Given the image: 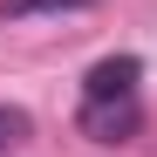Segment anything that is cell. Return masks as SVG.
<instances>
[{
    "instance_id": "obj_1",
    "label": "cell",
    "mask_w": 157,
    "mask_h": 157,
    "mask_svg": "<svg viewBox=\"0 0 157 157\" xmlns=\"http://www.w3.org/2000/svg\"><path fill=\"white\" fill-rule=\"evenodd\" d=\"M75 123H82L89 144H130L144 109H137V96H82V116Z\"/></svg>"
},
{
    "instance_id": "obj_2",
    "label": "cell",
    "mask_w": 157,
    "mask_h": 157,
    "mask_svg": "<svg viewBox=\"0 0 157 157\" xmlns=\"http://www.w3.org/2000/svg\"><path fill=\"white\" fill-rule=\"evenodd\" d=\"M137 75H144L137 55H109V62H96L82 75V96H137Z\"/></svg>"
},
{
    "instance_id": "obj_3",
    "label": "cell",
    "mask_w": 157,
    "mask_h": 157,
    "mask_svg": "<svg viewBox=\"0 0 157 157\" xmlns=\"http://www.w3.org/2000/svg\"><path fill=\"white\" fill-rule=\"evenodd\" d=\"M28 137H34V116H28V109H14V102H0V157H14Z\"/></svg>"
},
{
    "instance_id": "obj_4",
    "label": "cell",
    "mask_w": 157,
    "mask_h": 157,
    "mask_svg": "<svg viewBox=\"0 0 157 157\" xmlns=\"http://www.w3.org/2000/svg\"><path fill=\"white\" fill-rule=\"evenodd\" d=\"M75 7H89V0H0V14H7V21H34V14H75Z\"/></svg>"
}]
</instances>
